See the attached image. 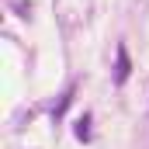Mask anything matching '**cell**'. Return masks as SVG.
Segmentation results:
<instances>
[{
  "mask_svg": "<svg viewBox=\"0 0 149 149\" xmlns=\"http://www.w3.org/2000/svg\"><path fill=\"white\" fill-rule=\"evenodd\" d=\"M76 135H80V139H83V142H87V139H90V114H83V118H80V121H76Z\"/></svg>",
  "mask_w": 149,
  "mask_h": 149,
  "instance_id": "7a4b0ae2",
  "label": "cell"
},
{
  "mask_svg": "<svg viewBox=\"0 0 149 149\" xmlns=\"http://www.w3.org/2000/svg\"><path fill=\"white\" fill-rule=\"evenodd\" d=\"M128 70H132V63H128V52H125V45H118V52H114V83H125Z\"/></svg>",
  "mask_w": 149,
  "mask_h": 149,
  "instance_id": "6da1fadb",
  "label": "cell"
}]
</instances>
